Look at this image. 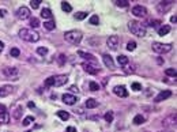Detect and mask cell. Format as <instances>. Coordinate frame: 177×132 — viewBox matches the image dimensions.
I'll use <instances>...</instances> for the list:
<instances>
[{
    "label": "cell",
    "instance_id": "1",
    "mask_svg": "<svg viewBox=\"0 0 177 132\" xmlns=\"http://www.w3.org/2000/svg\"><path fill=\"white\" fill-rule=\"evenodd\" d=\"M19 37L23 41H27V42H37L40 40V34L37 31L31 30V29H21Z\"/></svg>",
    "mask_w": 177,
    "mask_h": 132
},
{
    "label": "cell",
    "instance_id": "2",
    "mask_svg": "<svg viewBox=\"0 0 177 132\" xmlns=\"http://www.w3.org/2000/svg\"><path fill=\"white\" fill-rule=\"evenodd\" d=\"M128 27L131 30V33L138 36V37H144L146 36V27L140 22H138V21H129Z\"/></svg>",
    "mask_w": 177,
    "mask_h": 132
},
{
    "label": "cell",
    "instance_id": "3",
    "mask_svg": "<svg viewBox=\"0 0 177 132\" xmlns=\"http://www.w3.org/2000/svg\"><path fill=\"white\" fill-rule=\"evenodd\" d=\"M64 38L67 42L72 44V45H78L82 41V33L79 30H70V31L64 33Z\"/></svg>",
    "mask_w": 177,
    "mask_h": 132
},
{
    "label": "cell",
    "instance_id": "4",
    "mask_svg": "<svg viewBox=\"0 0 177 132\" xmlns=\"http://www.w3.org/2000/svg\"><path fill=\"white\" fill-rule=\"evenodd\" d=\"M3 75L7 79L11 80H18L19 79V70L16 67H4L3 68Z\"/></svg>",
    "mask_w": 177,
    "mask_h": 132
},
{
    "label": "cell",
    "instance_id": "5",
    "mask_svg": "<svg viewBox=\"0 0 177 132\" xmlns=\"http://www.w3.org/2000/svg\"><path fill=\"white\" fill-rule=\"evenodd\" d=\"M153 51L157 53H167L172 51V45H170V44L153 42Z\"/></svg>",
    "mask_w": 177,
    "mask_h": 132
},
{
    "label": "cell",
    "instance_id": "6",
    "mask_svg": "<svg viewBox=\"0 0 177 132\" xmlns=\"http://www.w3.org/2000/svg\"><path fill=\"white\" fill-rule=\"evenodd\" d=\"M82 67H83V70L86 71L87 74H90V75H96V74H98L100 72V68H98V66L97 64H93V63H83L82 64Z\"/></svg>",
    "mask_w": 177,
    "mask_h": 132
},
{
    "label": "cell",
    "instance_id": "7",
    "mask_svg": "<svg viewBox=\"0 0 177 132\" xmlns=\"http://www.w3.org/2000/svg\"><path fill=\"white\" fill-rule=\"evenodd\" d=\"M131 12H132L135 16H138V18H144V16L147 15V10H146V7H143V5H135V7H132Z\"/></svg>",
    "mask_w": 177,
    "mask_h": 132
},
{
    "label": "cell",
    "instance_id": "8",
    "mask_svg": "<svg viewBox=\"0 0 177 132\" xmlns=\"http://www.w3.org/2000/svg\"><path fill=\"white\" fill-rule=\"evenodd\" d=\"M30 10L27 7H19V8L16 10V18L21 19V21H25V19L30 18Z\"/></svg>",
    "mask_w": 177,
    "mask_h": 132
},
{
    "label": "cell",
    "instance_id": "9",
    "mask_svg": "<svg viewBox=\"0 0 177 132\" xmlns=\"http://www.w3.org/2000/svg\"><path fill=\"white\" fill-rule=\"evenodd\" d=\"M119 36H110L108 40H106V45H108V48L109 49H113L115 51L116 48H117V45H119Z\"/></svg>",
    "mask_w": 177,
    "mask_h": 132
},
{
    "label": "cell",
    "instance_id": "10",
    "mask_svg": "<svg viewBox=\"0 0 177 132\" xmlns=\"http://www.w3.org/2000/svg\"><path fill=\"white\" fill-rule=\"evenodd\" d=\"M63 102L67 105H74L78 102V97L77 95H72V94H64L63 95Z\"/></svg>",
    "mask_w": 177,
    "mask_h": 132
},
{
    "label": "cell",
    "instance_id": "11",
    "mask_svg": "<svg viewBox=\"0 0 177 132\" xmlns=\"http://www.w3.org/2000/svg\"><path fill=\"white\" fill-rule=\"evenodd\" d=\"M170 95H172V91H170V90H163V91H161V93H159V94L154 98V101H155V102H161V101L167 99Z\"/></svg>",
    "mask_w": 177,
    "mask_h": 132
},
{
    "label": "cell",
    "instance_id": "12",
    "mask_svg": "<svg viewBox=\"0 0 177 132\" xmlns=\"http://www.w3.org/2000/svg\"><path fill=\"white\" fill-rule=\"evenodd\" d=\"M67 82H68V76L67 75H57V76H55V86H56V87L64 86Z\"/></svg>",
    "mask_w": 177,
    "mask_h": 132
},
{
    "label": "cell",
    "instance_id": "13",
    "mask_svg": "<svg viewBox=\"0 0 177 132\" xmlns=\"http://www.w3.org/2000/svg\"><path fill=\"white\" fill-rule=\"evenodd\" d=\"M15 87H12L11 85H5L3 87H0V97H7V95H10L12 91H14Z\"/></svg>",
    "mask_w": 177,
    "mask_h": 132
},
{
    "label": "cell",
    "instance_id": "14",
    "mask_svg": "<svg viewBox=\"0 0 177 132\" xmlns=\"http://www.w3.org/2000/svg\"><path fill=\"white\" fill-rule=\"evenodd\" d=\"M113 93L116 95H119V97H127L128 95V91L125 90L124 86H116V87H113Z\"/></svg>",
    "mask_w": 177,
    "mask_h": 132
},
{
    "label": "cell",
    "instance_id": "15",
    "mask_svg": "<svg viewBox=\"0 0 177 132\" xmlns=\"http://www.w3.org/2000/svg\"><path fill=\"white\" fill-rule=\"evenodd\" d=\"M162 124L165 125V127H174V125H176V113L172 114L170 117L162 120Z\"/></svg>",
    "mask_w": 177,
    "mask_h": 132
},
{
    "label": "cell",
    "instance_id": "16",
    "mask_svg": "<svg viewBox=\"0 0 177 132\" xmlns=\"http://www.w3.org/2000/svg\"><path fill=\"white\" fill-rule=\"evenodd\" d=\"M172 7V1H163V3H159L158 4V11H161L162 14H166V11Z\"/></svg>",
    "mask_w": 177,
    "mask_h": 132
},
{
    "label": "cell",
    "instance_id": "17",
    "mask_svg": "<svg viewBox=\"0 0 177 132\" xmlns=\"http://www.w3.org/2000/svg\"><path fill=\"white\" fill-rule=\"evenodd\" d=\"M102 59H104V63H105L106 67H109L110 70H115V63H113V59H112L109 55H102Z\"/></svg>",
    "mask_w": 177,
    "mask_h": 132
},
{
    "label": "cell",
    "instance_id": "18",
    "mask_svg": "<svg viewBox=\"0 0 177 132\" xmlns=\"http://www.w3.org/2000/svg\"><path fill=\"white\" fill-rule=\"evenodd\" d=\"M0 123L1 124H8L10 123V113L5 110L3 113H0Z\"/></svg>",
    "mask_w": 177,
    "mask_h": 132
},
{
    "label": "cell",
    "instance_id": "19",
    "mask_svg": "<svg viewBox=\"0 0 177 132\" xmlns=\"http://www.w3.org/2000/svg\"><path fill=\"white\" fill-rule=\"evenodd\" d=\"M22 113H23V108H22V106H16L15 110L12 112V117H14L15 120H19L21 116H22Z\"/></svg>",
    "mask_w": 177,
    "mask_h": 132
},
{
    "label": "cell",
    "instance_id": "20",
    "mask_svg": "<svg viewBox=\"0 0 177 132\" xmlns=\"http://www.w3.org/2000/svg\"><path fill=\"white\" fill-rule=\"evenodd\" d=\"M117 62H119L120 66L124 67V66H127V64L129 63V59L125 56V55H119V56H117Z\"/></svg>",
    "mask_w": 177,
    "mask_h": 132
},
{
    "label": "cell",
    "instance_id": "21",
    "mask_svg": "<svg viewBox=\"0 0 177 132\" xmlns=\"http://www.w3.org/2000/svg\"><path fill=\"white\" fill-rule=\"evenodd\" d=\"M86 108L87 109H93V108H96V106H98V101L97 99H94V98H89L86 101Z\"/></svg>",
    "mask_w": 177,
    "mask_h": 132
},
{
    "label": "cell",
    "instance_id": "22",
    "mask_svg": "<svg viewBox=\"0 0 177 132\" xmlns=\"http://www.w3.org/2000/svg\"><path fill=\"white\" fill-rule=\"evenodd\" d=\"M169 31H170V26H167V25H165V26H161V27L158 29V34H159L161 37L166 36Z\"/></svg>",
    "mask_w": 177,
    "mask_h": 132
},
{
    "label": "cell",
    "instance_id": "23",
    "mask_svg": "<svg viewBox=\"0 0 177 132\" xmlns=\"http://www.w3.org/2000/svg\"><path fill=\"white\" fill-rule=\"evenodd\" d=\"M41 16H42L44 19H51L53 16L52 11H51L49 8H42V10H41Z\"/></svg>",
    "mask_w": 177,
    "mask_h": 132
},
{
    "label": "cell",
    "instance_id": "24",
    "mask_svg": "<svg viewBox=\"0 0 177 132\" xmlns=\"http://www.w3.org/2000/svg\"><path fill=\"white\" fill-rule=\"evenodd\" d=\"M78 53H79V56L83 57V59H86V60H90V62H94V60H96L91 53H86V52H83V51H79Z\"/></svg>",
    "mask_w": 177,
    "mask_h": 132
},
{
    "label": "cell",
    "instance_id": "25",
    "mask_svg": "<svg viewBox=\"0 0 177 132\" xmlns=\"http://www.w3.org/2000/svg\"><path fill=\"white\" fill-rule=\"evenodd\" d=\"M132 121H134L135 125H140V124H143V123H144V117L142 116V114H136V116L134 117V120H132Z\"/></svg>",
    "mask_w": 177,
    "mask_h": 132
},
{
    "label": "cell",
    "instance_id": "26",
    "mask_svg": "<svg viewBox=\"0 0 177 132\" xmlns=\"http://www.w3.org/2000/svg\"><path fill=\"white\" fill-rule=\"evenodd\" d=\"M44 27L46 29V30H53V29L56 27V23L53 21H46V22H44Z\"/></svg>",
    "mask_w": 177,
    "mask_h": 132
},
{
    "label": "cell",
    "instance_id": "27",
    "mask_svg": "<svg viewBox=\"0 0 177 132\" xmlns=\"http://www.w3.org/2000/svg\"><path fill=\"white\" fill-rule=\"evenodd\" d=\"M57 116L62 118L63 121H66V120H68V118H70V113H68V112H64V110H59Z\"/></svg>",
    "mask_w": 177,
    "mask_h": 132
},
{
    "label": "cell",
    "instance_id": "28",
    "mask_svg": "<svg viewBox=\"0 0 177 132\" xmlns=\"http://www.w3.org/2000/svg\"><path fill=\"white\" fill-rule=\"evenodd\" d=\"M44 85H45V87L55 86V76H49V78H46V79H45V82H44Z\"/></svg>",
    "mask_w": 177,
    "mask_h": 132
},
{
    "label": "cell",
    "instance_id": "29",
    "mask_svg": "<svg viewBox=\"0 0 177 132\" xmlns=\"http://www.w3.org/2000/svg\"><path fill=\"white\" fill-rule=\"evenodd\" d=\"M57 62H59V66H64L66 62H67V56H66L64 53H60L57 56Z\"/></svg>",
    "mask_w": 177,
    "mask_h": 132
},
{
    "label": "cell",
    "instance_id": "30",
    "mask_svg": "<svg viewBox=\"0 0 177 132\" xmlns=\"http://www.w3.org/2000/svg\"><path fill=\"white\" fill-rule=\"evenodd\" d=\"M89 23L97 26V25L100 23V18H98V15H91L90 19H89Z\"/></svg>",
    "mask_w": 177,
    "mask_h": 132
},
{
    "label": "cell",
    "instance_id": "31",
    "mask_svg": "<svg viewBox=\"0 0 177 132\" xmlns=\"http://www.w3.org/2000/svg\"><path fill=\"white\" fill-rule=\"evenodd\" d=\"M62 8H63V11H64V12H71V11H72L71 4H70V3H67V1H63V3H62Z\"/></svg>",
    "mask_w": 177,
    "mask_h": 132
},
{
    "label": "cell",
    "instance_id": "32",
    "mask_svg": "<svg viewBox=\"0 0 177 132\" xmlns=\"http://www.w3.org/2000/svg\"><path fill=\"white\" fill-rule=\"evenodd\" d=\"M165 74H166L167 76H172V78H176V75H177V72L174 68H166V70H165Z\"/></svg>",
    "mask_w": 177,
    "mask_h": 132
},
{
    "label": "cell",
    "instance_id": "33",
    "mask_svg": "<svg viewBox=\"0 0 177 132\" xmlns=\"http://www.w3.org/2000/svg\"><path fill=\"white\" fill-rule=\"evenodd\" d=\"M128 1H127V0H117V1H116V5H117V7H121V8H124V7H128Z\"/></svg>",
    "mask_w": 177,
    "mask_h": 132
},
{
    "label": "cell",
    "instance_id": "34",
    "mask_svg": "<svg viewBox=\"0 0 177 132\" xmlns=\"http://www.w3.org/2000/svg\"><path fill=\"white\" fill-rule=\"evenodd\" d=\"M104 118H105L106 123H112V121H113V112H108V113H105Z\"/></svg>",
    "mask_w": 177,
    "mask_h": 132
},
{
    "label": "cell",
    "instance_id": "35",
    "mask_svg": "<svg viewBox=\"0 0 177 132\" xmlns=\"http://www.w3.org/2000/svg\"><path fill=\"white\" fill-rule=\"evenodd\" d=\"M31 121H34V117L33 116H27V117H25V120H23V125L25 127H27V125H30L31 124Z\"/></svg>",
    "mask_w": 177,
    "mask_h": 132
},
{
    "label": "cell",
    "instance_id": "36",
    "mask_svg": "<svg viewBox=\"0 0 177 132\" xmlns=\"http://www.w3.org/2000/svg\"><path fill=\"white\" fill-rule=\"evenodd\" d=\"M37 53H38V55H41V56H45V55L48 53V48H45V47L37 48Z\"/></svg>",
    "mask_w": 177,
    "mask_h": 132
},
{
    "label": "cell",
    "instance_id": "37",
    "mask_svg": "<svg viewBox=\"0 0 177 132\" xmlns=\"http://www.w3.org/2000/svg\"><path fill=\"white\" fill-rule=\"evenodd\" d=\"M89 87H90L91 91H97V90H100V85L96 83V82H90V83H89Z\"/></svg>",
    "mask_w": 177,
    "mask_h": 132
},
{
    "label": "cell",
    "instance_id": "38",
    "mask_svg": "<svg viewBox=\"0 0 177 132\" xmlns=\"http://www.w3.org/2000/svg\"><path fill=\"white\" fill-rule=\"evenodd\" d=\"M40 3H41V0H31L30 1V7L33 10H37L40 7Z\"/></svg>",
    "mask_w": 177,
    "mask_h": 132
},
{
    "label": "cell",
    "instance_id": "39",
    "mask_svg": "<svg viewBox=\"0 0 177 132\" xmlns=\"http://www.w3.org/2000/svg\"><path fill=\"white\" fill-rule=\"evenodd\" d=\"M21 55V52H19V49L18 48H12L10 51V56H12V57H18Z\"/></svg>",
    "mask_w": 177,
    "mask_h": 132
},
{
    "label": "cell",
    "instance_id": "40",
    "mask_svg": "<svg viewBox=\"0 0 177 132\" xmlns=\"http://www.w3.org/2000/svg\"><path fill=\"white\" fill-rule=\"evenodd\" d=\"M30 26H31V27H38V26H40V21L37 18H31V19H30Z\"/></svg>",
    "mask_w": 177,
    "mask_h": 132
},
{
    "label": "cell",
    "instance_id": "41",
    "mask_svg": "<svg viewBox=\"0 0 177 132\" xmlns=\"http://www.w3.org/2000/svg\"><path fill=\"white\" fill-rule=\"evenodd\" d=\"M87 16V12H77L75 14V19H78V21H82V19H85Z\"/></svg>",
    "mask_w": 177,
    "mask_h": 132
},
{
    "label": "cell",
    "instance_id": "42",
    "mask_svg": "<svg viewBox=\"0 0 177 132\" xmlns=\"http://www.w3.org/2000/svg\"><path fill=\"white\" fill-rule=\"evenodd\" d=\"M124 71L127 72V74H132V72H135V67L134 66H124Z\"/></svg>",
    "mask_w": 177,
    "mask_h": 132
},
{
    "label": "cell",
    "instance_id": "43",
    "mask_svg": "<svg viewBox=\"0 0 177 132\" xmlns=\"http://www.w3.org/2000/svg\"><path fill=\"white\" fill-rule=\"evenodd\" d=\"M135 48H136V42H135V41H129V42L127 44V49H128V51H135Z\"/></svg>",
    "mask_w": 177,
    "mask_h": 132
},
{
    "label": "cell",
    "instance_id": "44",
    "mask_svg": "<svg viewBox=\"0 0 177 132\" xmlns=\"http://www.w3.org/2000/svg\"><path fill=\"white\" fill-rule=\"evenodd\" d=\"M159 23H161V21H150V22H148V25L153 26V27H158Z\"/></svg>",
    "mask_w": 177,
    "mask_h": 132
},
{
    "label": "cell",
    "instance_id": "45",
    "mask_svg": "<svg viewBox=\"0 0 177 132\" xmlns=\"http://www.w3.org/2000/svg\"><path fill=\"white\" fill-rule=\"evenodd\" d=\"M132 89H134L135 91H139V90H142V86L139 85L138 82H135V83H132Z\"/></svg>",
    "mask_w": 177,
    "mask_h": 132
},
{
    "label": "cell",
    "instance_id": "46",
    "mask_svg": "<svg viewBox=\"0 0 177 132\" xmlns=\"http://www.w3.org/2000/svg\"><path fill=\"white\" fill-rule=\"evenodd\" d=\"M67 132H77V128H74V127H68V128H67Z\"/></svg>",
    "mask_w": 177,
    "mask_h": 132
},
{
    "label": "cell",
    "instance_id": "47",
    "mask_svg": "<svg viewBox=\"0 0 177 132\" xmlns=\"http://www.w3.org/2000/svg\"><path fill=\"white\" fill-rule=\"evenodd\" d=\"M176 21H177V16L176 15H173L172 18H170V22H172V23H176Z\"/></svg>",
    "mask_w": 177,
    "mask_h": 132
},
{
    "label": "cell",
    "instance_id": "48",
    "mask_svg": "<svg viewBox=\"0 0 177 132\" xmlns=\"http://www.w3.org/2000/svg\"><path fill=\"white\" fill-rule=\"evenodd\" d=\"M70 90H71V91H74V93H75V91L78 93V87H77V86H71V87H70Z\"/></svg>",
    "mask_w": 177,
    "mask_h": 132
},
{
    "label": "cell",
    "instance_id": "49",
    "mask_svg": "<svg viewBox=\"0 0 177 132\" xmlns=\"http://www.w3.org/2000/svg\"><path fill=\"white\" fill-rule=\"evenodd\" d=\"M3 112H5V106L4 105H0V113H3Z\"/></svg>",
    "mask_w": 177,
    "mask_h": 132
},
{
    "label": "cell",
    "instance_id": "50",
    "mask_svg": "<svg viewBox=\"0 0 177 132\" xmlns=\"http://www.w3.org/2000/svg\"><path fill=\"white\" fill-rule=\"evenodd\" d=\"M3 49H4V42H1V41H0V52H1Z\"/></svg>",
    "mask_w": 177,
    "mask_h": 132
},
{
    "label": "cell",
    "instance_id": "51",
    "mask_svg": "<svg viewBox=\"0 0 177 132\" xmlns=\"http://www.w3.org/2000/svg\"><path fill=\"white\" fill-rule=\"evenodd\" d=\"M27 106H29V108H34V106H36V104H34V102H29V104H27Z\"/></svg>",
    "mask_w": 177,
    "mask_h": 132
},
{
    "label": "cell",
    "instance_id": "52",
    "mask_svg": "<svg viewBox=\"0 0 177 132\" xmlns=\"http://www.w3.org/2000/svg\"><path fill=\"white\" fill-rule=\"evenodd\" d=\"M0 15H1V16H4V15H5V10H1V11H0Z\"/></svg>",
    "mask_w": 177,
    "mask_h": 132
},
{
    "label": "cell",
    "instance_id": "53",
    "mask_svg": "<svg viewBox=\"0 0 177 132\" xmlns=\"http://www.w3.org/2000/svg\"><path fill=\"white\" fill-rule=\"evenodd\" d=\"M26 132H31V131H26Z\"/></svg>",
    "mask_w": 177,
    "mask_h": 132
}]
</instances>
